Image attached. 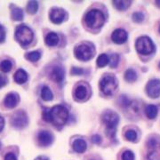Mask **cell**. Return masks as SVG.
Wrapping results in <instances>:
<instances>
[{"label": "cell", "mask_w": 160, "mask_h": 160, "mask_svg": "<svg viewBox=\"0 0 160 160\" xmlns=\"http://www.w3.org/2000/svg\"><path fill=\"white\" fill-rule=\"evenodd\" d=\"M75 55L81 61H88L93 56V51L91 46L87 45H81L75 49Z\"/></svg>", "instance_id": "obj_9"}, {"label": "cell", "mask_w": 160, "mask_h": 160, "mask_svg": "<svg viewBox=\"0 0 160 160\" xmlns=\"http://www.w3.org/2000/svg\"><path fill=\"white\" fill-rule=\"evenodd\" d=\"M84 73V70L79 68H73L71 69V74L72 75H81Z\"/></svg>", "instance_id": "obj_35"}, {"label": "cell", "mask_w": 160, "mask_h": 160, "mask_svg": "<svg viewBox=\"0 0 160 160\" xmlns=\"http://www.w3.org/2000/svg\"><path fill=\"white\" fill-rule=\"evenodd\" d=\"M122 160H134V155L131 150H126L122 155Z\"/></svg>", "instance_id": "obj_31"}, {"label": "cell", "mask_w": 160, "mask_h": 160, "mask_svg": "<svg viewBox=\"0 0 160 160\" xmlns=\"http://www.w3.org/2000/svg\"><path fill=\"white\" fill-rule=\"evenodd\" d=\"M0 147H1V144H0Z\"/></svg>", "instance_id": "obj_43"}, {"label": "cell", "mask_w": 160, "mask_h": 160, "mask_svg": "<svg viewBox=\"0 0 160 160\" xmlns=\"http://www.w3.org/2000/svg\"><path fill=\"white\" fill-rule=\"evenodd\" d=\"M5 85H6V79H5V78L0 75V88H1V87H3Z\"/></svg>", "instance_id": "obj_39"}, {"label": "cell", "mask_w": 160, "mask_h": 160, "mask_svg": "<svg viewBox=\"0 0 160 160\" xmlns=\"http://www.w3.org/2000/svg\"><path fill=\"white\" fill-rule=\"evenodd\" d=\"M109 58L106 53L101 54L97 59V65L100 68H102L104 66H106L107 64H109Z\"/></svg>", "instance_id": "obj_24"}, {"label": "cell", "mask_w": 160, "mask_h": 160, "mask_svg": "<svg viewBox=\"0 0 160 160\" xmlns=\"http://www.w3.org/2000/svg\"><path fill=\"white\" fill-rule=\"evenodd\" d=\"M40 56H41V55H40L39 52L34 51L30 52L29 53H27L25 57H26V59L29 60L30 62H38L40 59Z\"/></svg>", "instance_id": "obj_27"}, {"label": "cell", "mask_w": 160, "mask_h": 160, "mask_svg": "<svg viewBox=\"0 0 160 160\" xmlns=\"http://www.w3.org/2000/svg\"><path fill=\"white\" fill-rule=\"evenodd\" d=\"M136 50L138 52L148 55L154 52V44L148 37H141L136 41Z\"/></svg>", "instance_id": "obj_6"}, {"label": "cell", "mask_w": 160, "mask_h": 160, "mask_svg": "<svg viewBox=\"0 0 160 160\" xmlns=\"http://www.w3.org/2000/svg\"><path fill=\"white\" fill-rule=\"evenodd\" d=\"M101 90L106 95H112L118 87V80L114 76H105L100 83Z\"/></svg>", "instance_id": "obj_5"}, {"label": "cell", "mask_w": 160, "mask_h": 160, "mask_svg": "<svg viewBox=\"0 0 160 160\" xmlns=\"http://www.w3.org/2000/svg\"><path fill=\"white\" fill-rule=\"evenodd\" d=\"M5 160H17V158L13 153H7L5 157Z\"/></svg>", "instance_id": "obj_37"}, {"label": "cell", "mask_w": 160, "mask_h": 160, "mask_svg": "<svg viewBox=\"0 0 160 160\" xmlns=\"http://www.w3.org/2000/svg\"><path fill=\"white\" fill-rule=\"evenodd\" d=\"M41 96L43 98V100H45V101H52V97H53L52 92L51 90H50V88L47 87V86H44V87L42 88Z\"/></svg>", "instance_id": "obj_22"}, {"label": "cell", "mask_w": 160, "mask_h": 160, "mask_svg": "<svg viewBox=\"0 0 160 160\" xmlns=\"http://www.w3.org/2000/svg\"><path fill=\"white\" fill-rule=\"evenodd\" d=\"M52 135L49 132L47 131H42L40 132L39 134H38V142H39L40 145L42 146H49L50 144L52 142Z\"/></svg>", "instance_id": "obj_13"}, {"label": "cell", "mask_w": 160, "mask_h": 160, "mask_svg": "<svg viewBox=\"0 0 160 160\" xmlns=\"http://www.w3.org/2000/svg\"><path fill=\"white\" fill-rule=\"evenodd\" d=\"M111 38L116 44H123L127 39V33L124 29H118L112 33Z\"/></svg>", "instance_id": "obj_12"}, {"label": "cell", "mask_w": 160, "mask_h": 160, "mask_svg": "<svg viewBox=\"0 0 160 160\" xmlns=\"http://www.w3.org/2000/svg\"><path fill=\"white\" fill-rule=\"evenodd\" d=\"M46 45L49 46H54L59 43V37L56 33L54 32H51L46 36Z\"/></svg>", "instance_id": "obj_19"}, {"label": "cell", "mask_w": 160, "mask_h": 160, "mask_svg": "<svg viewBox=\"0 0 160 160\" xmlns=\"http://www.w3.org/2000/svg\"><path fill=\"white\" fill-rule=\"evenodd\" d=\"M125 78L128 82H134L137 79V74L132 69H127L125 73Z\"/></svg>", "instance_id": "obj_25"}, {"label": "cell", "mask_w": 160, "mask_h": 160, "mask_svg": "<svg viewBox=\"0 0 160 160\" xmlns=\"http://www.w3.org/2000/svg\"><path fill=\"white\" fill-rule=\"evenodd\" d=\"M72 147L75 151H77L78 153H83L86 149V143L84 140L78 139V140H76L73 142Z\"/></svg>", "instance_id": "obj_17"}, {"label": "cell", "mask_w": 160, "mask_h": 160, "mask_svg": "<svg viewBox=\"0 0 160 160\" xmlns=\"http://www.w3.org/2000/svg\"><path fill=\"white\" fill-rule=\"evenodd\" d=\"M112 3L117 9H118L120 11H123V10L127 9L130 6L132 2L131 1H124V0H122V1H117L116 0V1H113Z\"/></svg>", "instance_id": "obj_21"}, {"label": "cell", "mask_w": 160, "mask_h": 160, "mask_svg": "<svg viewBox=\"0 0 160 160\" xmlns=\"http://www.w3.org/2000/svg\"><path fill=\"white\" fill-rule=\"evenodd\" d=\"M86 22L90 28H101L105 22V16L101 11L93 9L87 12L86 15Z\"/></svg>", "instance_id": "obj_3"}, {"label": "cell", "mask_w": 160, "mask_h": 160, "mask_svg": "<svg viewBox=\"0 0 160 160\" xmlns=\"http://www.w3.org/2000/svg\"><path fill=\"white\" fill-rule=\"evenodd\" d=\"M33 32L32 30L27 27L26 25H21L19 26L15 31V38L17 41L22 44V46H27L33 39Z\"/></svg>", "instance_id": "obj_4"}, {"label": "cell", "mask_w": 160, "mask_h": 160, "mask_svg": "<svg viewBox=\"0 0 160 160\" xmlns=\"http://www.w3.org/2000/svg\"><path fill=\"white\" fill-rule=\"evenodd\" d=\"M119 102H120V106H123V107H126V106H128L129 105V101H128V99L125 96V95H123V96H120L119 97Z\"/></svg>", "instance_id": "obj_33"}, {"label": "cell", "mask_w": 160, "mask_h": 160, "mask_svg": "<svg viewBox=\"0 0 160 160\" xmlns=\"http://www.w3.org/2000/svg\"><path fill=\"white\" fill-rule=\"evenodd\" d=\"M145 113L149 119H154L158 115V108L155 105H149L145 109Z\"/></svg>", "instance_id": "obj_20"}, {"label": "cell", "mask_w": 160, "mask_h": 160, "mask_svg": "<svg viewBox=\"0 0 160 160\" xmlns=\"http://www.w3.org/2000/svg\"><path fill=\"white\" fill-rule=\"evenodd\" d=\"M12 69V62L8 60H5L0 63V69L3 72H9Z\"/></svg>", "instance_id": "obj_28"}, {"label": "cell", "mask_w": 160, "mask_h": 160, "mask_svg": "<svg viewBox=\"0 0 160 160\" xmlns=\"http://www.w3.org/2000/svg\"><path fill=\"white\" fill-rule=\"evenodd\" d=\"M12 18L14 21H22L23 19V12L21 8L15 7L12 11Z\"/></svg>", "instance_id": "obj_23"}, {"label": "cell", "mask_w": 160, "mask_h": 160, "mask_svg": "<svg viewBox=\"0 0 160 160\" xmlns=\"http://www.w3.org/2000/svg\"><path fill=\"white\" fill-rule=\"evenodd\" d=\"M38 9V3L37 1H29L27 6V11L29 12L30 14H34L37 12Z\"/></svg>", "instance_id": "obj_26"}, {"label": "cell", "mask_w": 160, "mask_h": 160, "mask_svg": "<svg viewBox=\"0 0 160 160\" xmlns=\"http://www.w3.org/2000/svg\"><path fill=\"white\" fill-rule=\"evenodd\" d=\"M43 118L46 122H51L54 126H62L66 124L69 118V111L65 107L58 105L52 109H45Z\"/></svg>", "instance_id": "obj_1"}, {"label": "cell", "mask_w": 160, "mask_h": 160, "mask_svg": "<svg viewBox=\"0 0 160 160\" xmlns=\"http://www.w3.org/2000/svg\"><path fill=\"white\" fill-rule=\"evenodd\" d=\"M65 17V12L62 8H53L50 12V20L55 24L62 22Z\"/></svg>", "instance_id": "obj_11"}, {"label": "cell", "mask_w": 160, "mask_h": 160, "mask_svg": "<svg viewBox=\"0 0 160 160\" xmlns=\"http://www.w3.org/2000/svg\"><path fill=\"white\" fill-rule=\"evenodd\" d=\"M132 20L135 22H142L144 20V14L142 12H135L132 14Z\"/></svg>", "instance_id": "obj_32"}, {"label": "cell", "mask_w": 160, "mask_h": 160, "mask_svg": "<svg viewBox=\"0 0 160 160\" xmlns=\"http://www.w3.org/2000/svg\"><path fill=\"white\" fill-rule=\"evenodd\" d=\"M11 122L13 127H15L17 129H22L28 125L29 119H28L27 114L24 111L19 110L16 113L12 115Z\"/></svg>", "instance_id": "obj_8"}, {"label": "cell", "mask_w": 160, "mask_h": 160, "mask_svg": "<svg viewBox=\"0 0 160 160\" xmlns=\"http://www.w3.org/2000/svg\"><path fill=\"white\" fill-rule=\"evenodd\" d=\"M147 147L149 149L147 158L148 160H160V142L156 138H149L147 142Z\"/></svg>", "instance_id": "obj_7"}, {"label": "cell", "mask_w": 160, "mask_h": 160, "mask_svg": "<svg viewBox=\"0 0 160 160\" xmlns=\"http://www.w3.org/2000/svg\"><path fill=\"white\" fill-rule=\"evenodd\" d=\"M6 38V31L3 26L0 25V43H2Z\"/></svg>", "instance_id": "obj_34"}, {"label": "cell", "mask_w": 160, "mask_h": 160, "mask_svg": "<svg viewBox=\"0 0 160 160\" xmlns=\"http://www.w3.org/2000/svg\"><path fill=\"white\" fill-rule=\"evenodd\" d=\"M64 76H65V71H64V69L62 67L55 66L54 68H52V69L51 78L55 82H58V83L62 82Z\"/></svg>", "instance_id": "obj_15"}, {"label": "cell", "mask_w": 160, "mask_h": 160, "mask_svg": "<svg viewBox=\"0 0 160 160\" xmlns=\"http://www.w3.org/2000/svg\"><path fill=\"white\" fill-rule=\"evenodd\" d=\"M126 138L131 142H135L137 139V133L133 130H128L126 132Z\"/></svg>", "instance_id": "obj_30"}, {"label": "cell", "mask_w": 160, "mask_h": 160, "mask_svg": "<svg viewBox=\"0 0 160 160\" xmlns=\"http://www.w3.org/2000/svg\"><path fill=\"white\" fill-rule=\"evenodd\" d=\"M119 62V56L117 53H113L109 58V66L111 68H116Z\"/></svg>", "instance_id": "obj_29"}, {"label": "cell", "mask_w": 160, "mask_h": 160, "mask_svg": "<svg viewBox=\"0 0 160 160\" xmlns=\"http://www.w3.org/2000/svg\"><path fill=\"white\" fill-rule=\"evenodd\" d=\"M18 102H19V95L17 93H13V92L7 94L5 101H4L6 107L8 109L14 108L17 105Z\"/></svg>", "instance_id": "obj_14"}, {"label": "cell", "mask_w": 160, "mask_h": 160, "mask_svg": "<svg viewBox=\"0 0 160 160\" xmlns=\"http://www.w3.org/2000/svg\"><path fill=\"white\" fill-rule=\"evenodd\" d=\"M146 92L149 97L157 98L160 95V80L152 79L146 86Z\"/></svg>", "instance_id": "obj_10"}, {"label": "cell", "mask_w": 160, "mask_h": 160, "mask_svg": "<svg viewBox=\"0 0 160 160\" xmlns=\"http://www.w3.org/2000/svg\"><path fill=\"white\" fill-rule=\"evenodd\" d=\"M28 80V74L23 69H18L14 74V81L18 84H23Z\"/></svg>", "instance_id": "obj_16"}, {"label": "cell", "mask_w": 160, "mask_h": 160, "mask_svg": "<svg viewBox=\"0 0 160 160\" xmlns=\"http://www.w3.org/2000/svg\"><path fill=\"white\" fill-rule=\"evenodd\" d=\"M75 96L78 98V100H84L86 99L87 96V88L83 85H80L77 88L75 91Z\"/></svg>", "instance_id": "obj_18"}, {"label": "cell", "mask_w": 160, "mask_h": 160, "mask_svg": "<svg viewBox=\"0 0 160 160\" xmlns=\"http://www.w3.org/2000/svg\"><path fill=\"white\" fill-rule=\"evenodd\" d=\"M101 141H102V138L100 137L99 135H97V134H95V135L92 136V142L93 143L99 144V143H101Z\"/></svg>", "instance_id": "obj_36"}, {"label": "cell", "mask_w": 160, "mask_h": 160, "mask_svg": "<svg viewBox=\"0 0 160 160\" xmlns=\"http://www.w3.org/2000/svg\"><path fill=\"white\" fill-rule=\"evenodd\" d=\"M102 120L106 126V132L109 138H114L119 117L113 111H107L102 116Z\"/></svg>", "instance_id": "obj_2"}, {"label": "cell", "mask_w": 160, "mask_h": 160, "mask_svg": "<svg viewBox=\"0 0 160 160\" xmlns=\"http://www.w3.org/2000/svg\"><path fill=\"white\" fill-rule=\"evenodd\" d=\"M4 126H5V120H4V118L2 117H0V132L3 130Z\"/></svg>", "instance_id": "obj_38"}, {"label": "cell", "mask_w": 160, "mask_h": 160, "mask_svg": "<svg viewBox=\"0 0 160 160\" xmlns=\"http://www.w3.org/2000/svg\"><path fill=\"white\" fill-rule=\"evenodd\" d=\"M156 5L158 7H160V1H156Z\"/></svg>", "instance_id": "obj_41"}, {"label": "cell", "mask_w": 160, "mask_h": 160, "mask_svg": "<svg viewBox=\"0 0 160 160\" xmlns=\"http://www.w3.org/2000/svg\"><path fill=\"white\" fill-rule=\"evenodd\" d=\"M159 32H160V27H159Z\"/></svg>", "instance_id": "obj_42"}, {"label": "cell", "mask_w": 160, "mask_h": 160, "mask_svg": "<svg viewBox=\"0 0 160 160\" xmlns=\"http://www.w3.org/2000/svg\"><path fill=\"white\" fill-rule=\"evenodd\" d=\"M35 160H49L46 157H38V158H37Z\"/></svg>", "instance_id": "obj_40"}]
</instances>
